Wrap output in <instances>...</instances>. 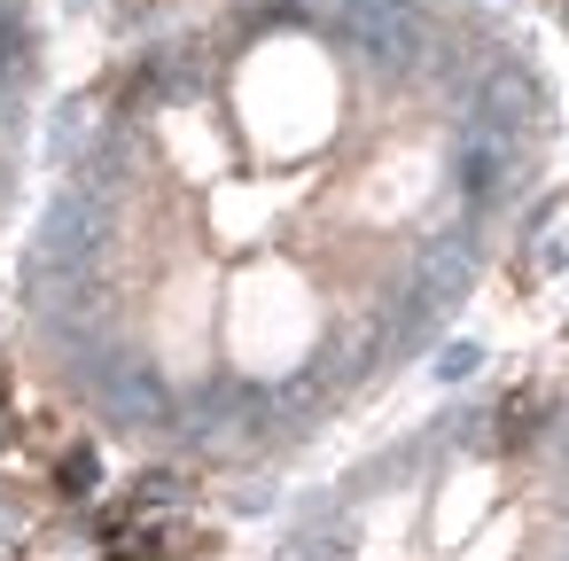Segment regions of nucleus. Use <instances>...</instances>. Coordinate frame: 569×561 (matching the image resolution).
<instances>
[{"label": "nucleus", "mask_w": 569, "mask_h": 561, "mask_svg": "<svg viewBox=\"0 0 569 561\" xmlns=\"http://www.w3.org/2000/svg\"><path fill=\"white\" fill-rule=\"evenodd\" d=\"M499 444L507 452H522V444H538V429H546V390H507L499 398Z\"/></svg>", "instance_id": "obj_1"}, {"label": "nucleus", "mask_w": 569, "mask_h": 561, "mask_svg": "<svg viewBox=\"0 0 569 561\" xmlns=\"http://www.w3.org/2000/svg\"><path fill=\"white\" fill-rule=\"evenodd\" d=\"M56 483H63V491H94V452H87V444H63V452H56Z\"/></svg>", "instance_id": "obj_2"}]
</instances>
